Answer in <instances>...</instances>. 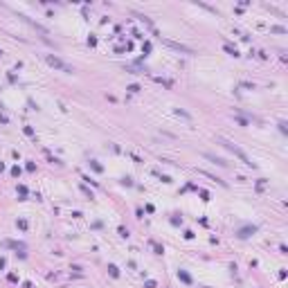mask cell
<instances>
[{
  "mask_svg": "<svg viewBox=\"0 0 288 288\" xmlns=\"http://www.w3.org/2000/svg\"><path fill=\"white\" fill-rule=\"evenodd\" d=\"M171 225H182V216H180V218L173 216V218H171Z\"/></svg>",
  "mask_w": 288,
  "mask_h": 288,
  "instance_id": "23",
  "label": "cell"
},
{
  "mask_svg": "<svg viewBox=\"0 0 288 288\" xmlns=\"http://www.w3.org/2000/svg\"><path fill=\"white\" fill-rule=\"evenodd\" d=\"M0 171H5V162H0Z\"/></svg>",
  "mask_w": 288,
  "mask_h": 288,
  "instance_id": "34",
  "label": "cell"
},
{
  "mask_svg": "<svg viewBox=\"0 0 288 288\" xmlns=\"http://www.w3.org/2000/svg\"><path fill=\"white\" fill-rule=\"evenodd\" d=\"M122 185H126V187H131V185H133V180H131V178H122Z\"/></svg>",
  "mask_w": 288,
  "mask_h": 288,
  "instance_id": "31",
  "label": "cell"
},
{
  "mask_svg": "<svg viewBox=\"0 0 288 288\" xmlns=\"http://www.w3.org/2000/svg\"><path fill=\"white\" fill-rule=\"evenodd\" d=\"M216 142H218V144H221V147H225V149H227V151H230V153H234V155H237V158H239V160L243 162V164L252 167V169H254V167H257L254 162H252V160H250V158H248V153H245L243 149H239L237 144H234V142L225 140V137H216Z\"/></svg>",
  "mask_w": 288,
  "mask_h": 288,
  "instance_id": "1",
  "label": "cell"
},
{
  "mask_svg": "<svg viewBox=\"0 0 288 288\" xmlns=\"http://www.w3.org/2000/svg\"><path fill=\"white\" fill-rule=\"evenodd\" d=\"M153 81H158V83H162V86H167V88H171L173 83L171 81H167V79H162V77H153Z\"/></svg>",
  "mask_w": 288,
  "mask_h": 288,
  "instance_id": "11",
  "label": "cell"
},
{
  "mask_svg": "<svg viewBox=\"0 0 288 288\" xmlns=\"http://www.w3.org/2000/svg\"><path fill=\"white\" fill-rule=\"evenodd\" d=\"M234 119H237V124H241V126H248V119H245V117H234Z\"/></svg>",
  "mask_w": 288,
  "mask_h": 288,
  "instance_id": "21",
  "label": "cell"
},
{
  "mask_svg": "<svg viewBox=\"0 0 288 288\" xmlns=\"http://www.w3.org/2000/svg\"><path fill=\"white\" fill-rule=\"evenodd\" d=\"M178 279L182 284H192V275L189 272H185V270H178Z\"/></svg>",
  "mask_w": 288,
  "mask_h": 288,
  "instance_id": "7",
  "label": "cell"
},
{
  "mask_svg": "<svg viewBox=\"0 0 288 288\" xmlns=\"http://www.w3.org/2000/svg\"><path fill=\"white\" fill-rule=\"evenodd\" d=\"M7 279H9V282H11V284H16V282H18V277L14 275V272H11V275H7Z\"/></svg>",
  "mask_w": 288,
  "mask_h": 288,
  "instance_id": "29",
  "label": "cell"
},
{
  "mask_svg": "<svg viewBox=\"0 0 288 288\" xmlns=\"http://www.w3.org/2000/svg\"><path fill=\"white\" fill-rule=\"evenodd\" d=\"M254 232H257V225H245V227L239 230V239H248L250 234H254Z\"/></svg>",
  "mask_w": 288,
  "mask_h": 288,
  "instance_id": "4",
  "label": "cell"
},
{
  "mask_svg": "<svg viewBox=\"0 0 288 288\" xmlns=\"http://www.w3.org/2000/svg\"><path fill=\"white\" fill-rule=\"evenodd\" d=\"M160 41H162V45H167V47H171V50H176V52H182V54H194L192 47H187V45H182V43H176V41L164 39V36H160Z\"/></svg>",
  "mask_w": 288,
  "mask_h": 288,
  "instance_id": "3",
  "label": "cell"
},
{
  "mask_svg": "<svg viewBox=\"0 0 288 288\" xmlns=\"http://www.w3.org/2000/svg\"><path fill=\"white\" fill-rule=\"evenodd\" d=\"M25 169H27L29 173H32V171H36V164H34V162H27V167H25Z\"/></svg>",
  "mask_w": 288,
  "mask_h": 288,
  "instance_id": "26",
  "label": "cell"
},
{
  "mask_svg": "<svg viewBox=\"0 0 288 288\" xmlns=\"http://www.w3.org/2000/svg\"><path fill=\"white\" fill-rule=\"evenodd\" d=\"M203 155H205L207 160H212L214 164H218V167H227V162H225L223 158H216V155H212V153H203Z\"/></svg>",
  "mask_w": 288,
  "mask_h": 288,
  "instance_id": "5",
  "label": "cell"
},
{
  "mask_svg": "<svg viewBox=\"0 0 288 288\" xmlns=\"http://www.w3.org/2000/svg\"><path fill=\"white\" fill-rule=\"evenodd\" d=\"M16 225H18V227H20L23 232L27 230V221H25V218H18V221H16Z\"/></svg>",
  "mask_w": 288,
  "mask_h": 288,
  "instance_id": "13",
  "label": "cell"
},
{
  "mask_svg": "<svg viewBox=\"0 0 288 288\" xmlns=\"http://www.w3.org/2000/svg\"><path fill=\"white\" fill-rule=\"evenodd\" d=\"M151 245H153V252H155V254H162V252H164V248H162L160 243H155V241H151Z\"/></svg>",
  "mask_w": 288,
  "mask_h": 288,
  "instance_id": "10",
  "label": "cell"
},
{
  "mask_svg": "<svg viewBox=\"0 0 288 288\" xmlns=\"http://www.w3.org/2000/svg\"><path fill=\"white\" fill-rule=\"evenodd\" d=\"M144 288H158V284H155L153 279H147V282H144Z\"/></svg>",
  "mask_w": 288,
  "mask_h": 288,
  "instance_id": "16",
  "label": "cell"
},
{
  "mask_svg": "<svg viewBox=\"0 0 288 288\" xmlns=\"http://www.w3.org/2000/svg\"><path fill=\"white\" fill-rule=\"evenodd\" d=\"M270 32H275V34H286V27H282V25H275V27H270Z\"/></svg>",
  "mask_w": 288,
  "mask_h": 288,
  "instance_id": "12",
  "label": "cell"
},
{
  "mask_svg": "<svg viewBox=\"0 0 288 288\" xmlns=\"http://www.w3.org/2000/svg\"><path fill=\"white\" fill-rule=\"evenodd\" d=\"M200 198H203V200L207 203V200H209V192H205V189H200Z\"/></svg>",
  "mask_w": 288,
  "mask_h": 288,
  "instance_id": "22",
  "label": "cell"
},
{
  "mask_svg": "<svg viewBox=\"0 0 288 288\" xmlns=\"http://www.w3.org/2000/svg\"><path fill=\"white\" fill-rule=\"evenodd\" d=\"M88 45H90V47H95V45H97V39H95V36H92V34H90V36H88Z\"/></svg>",
  "mask_w": 288,
  "mask_h": 288,
  "instance_id": "24",
  "label": "cell"
},
{
  "mask_svg": "<svg viewBox=\"0 0 288 288\" xmlns=\"http://www.w3.org/2000/svg\"><path fill=\"white\" fill-rule=\"evenodd\" d=\"M45 61H47L54 70H61V72H65V74H72V65H68L63 59L54 56V54H47V56H45Z\"/></svg>",
  "mask_w": 288,
  "mask_h": 288,
  "instance_id": "2",
  "label": "cell"
},
{
  "mask_svg": "<svg viewBox=\"0 0 288 288\" xmlns=\"http://www.w3.org/2000/svg\"><path fill=\"white\" fill-rule=\"evenodd\" d=\"M108 272H110V277H113V279H117V277H119V268H117L115 263H110V266H108Z\"/></svg>",
  "mask_w": 288,
  "mask_h": 288,
  "instance_id": "8",
  "label": "cell"
},
{
  "mask_svg": "<svg viewBox=\"0 0 288 288\" xmlns=\"http://www.w3.org/2000/svg\"><path fill=\"white\" fill-rule=\"evenodd\" d=\"M223 50L227 52L230 56H234V59H237V56H241V54H239V50L234 47V45H230V43H225V45H223Z\"/></svg>",
  "mask_w": 288,
  "mask_h": 288,
  "instance_id": "6",
  "label": "cell"
},
{
  "mask_svg": "<svg viewBox=\"0 0 288 288\" xmlns=\"http://www.w3.org/2000/svg\"><path fill=\"white\" fill-rule=\"evenodd\" d=\"M203 288H207V286H203Z\"/></svg>",
  "mask_w": 288,
  "mask_h": 288,
  "instance_id": "36",
  "label": "cell"
},
{
  "mask_svg": "<svg viewBox=\"0 0 288 288\" xmlns=\"http://www.w3.org/2000/svg\"><path fill=\"white\" fill-rule=\"evenodd\" d=\"M25 288H34V286H32V284H29V282H25Z\"/></svg>",
  "mask_w": 288,
  "mask_h": 288,
  "instance_id": "33",
  "label": "cell"
},
{
  "mask_svg": "<svg viewBox=\"0 0 288 288\" xmlns=\"http://www.w3.org/2000/svg\"><path fill=\"white\" fill-rule=\"evenodd\" d=\"M11 176H14V178H18V176H20V167H18V164L11 167Z\"/></svg>",
  "mask_w": 288,
  "mask_h": 288,
  "instance_id": "18",
  "label": "cell"
},
{
  "mask_svg": "<svg viewBox=\"0 0 288 288\" xmlns=\"http://www.w3.org/2000/svg\"><path fill=\"white\" fill-rule=\"evenodd\" d=\"M23 131H25V135H29V137H34V128H32V126H25Z\"/></svg>",
  "mask_w": 288,
  "mask_h": 288,
  "instance_id": "25",
  "label": "cell"
},
{
  "mask_svg": "<svg viewBox=\"0 0 288 288\" xmlns=\"http://www.w3.org/2000/svg\"><path fill=\"white\" fill-rule=\"evenodd\" d=\"M155 176H158V178L162 180V182H171V178H169V176H164V173H158V171H153Z\"/></svg>",
  "mask_w": 288,
  "mask_h": 288,
  "instance_id": "15",
  "label": "cell"
},
{
  "mask_svg": "<svg viewBox=\"0 0 288 288\" xmlns=\"http://www.w3.org/2000/svg\"><path fill=\"white\" fill-rule=\"evenodd\" d=\"M90 167H92V171H97V173H101V171H104V167L99 164L97 160H90Z\"/></svg>",
  "mask_w": 288,
  "mask_h": 288,
  "instance_id": "9",
  "label": "cell"
},
{
  "mask_svg": "<svg viewBox=\"0 0 288 288\" xmlns=\"http://www.w3.org/2000/svg\"><path fill=\"white\" fill-rule=\"evenodd\" d=\"M185 239H187V241H189V239H194V232H192V230H185Z\"/></svg>",
  "mask_w": 288,
  "mask_h": 288,
  "instance_id": "32",
  "label": "cell"
},
{
  "mask_svg": "<svg viewBox=\"0 0 288 288\" xmlns=\"http://www.w3.org/2000/svg\"><path fill=\"white\" fill-rule=\"evenodd\" d=\"M18 192H20V196H23L20 200H25V196H27V187H25V185H20V187H18Z\"/></svg>",
  "mask_w": 288,
  "mask_h": 288,
  "instance_id": "20",
  "label": "cell"
},
{
  "mask_svg": "<svg viewBox=\"0 0 288 288\" xmlns=\"http://www.w3.org/2000/svg\"><path fill=\"white\" fill-rule=\"evenodd\" d=\"M119 237H124V239H128V230H126V227H119Z\"/></svg>",
  "mask_w": 288,
  "mask_h": 288,
  "instance_id": "27",
  "label": "cell"
},
{
  "mask_svg": "<svg viewBox=\"0 0 288 288\" xmlns=\"http://www.w3.org/2000/svg\"><path fill=\"white\" fill-rule=\"evenodd\" d=\"M81 192H83V194H86V196H88V198H90V200L95 198V196H92V192H90L88 187H83V185H81Z\"/></svg>",
  "mask_w": 288,
  "mask_h": 288,
  "instance_id": "19",
  "label": "cell"
},
{
  "mask_svg": "<svg viewBox=\"0 0 288 288\" xmlns=\"http://www.w3.org/2000/svg\"><path fill=\"white\" fill-rule=\"evenodd\" d=\"M126 90H128V92H140L142 88H140V86H137V83H131V86H128Z\"/></svg>",
  "mask_w": 288,
  "mask_h": 288,
  "instance_id": "14",
  "label": "cell"
},
{
  "mask_svg": "<svg viewBox=\"0 0 288 288\" xmlns=\"http://www.w3.org/2000/svg\"><path fill=\"white\" fill-rule=\"evenodd\" d=\"M173 113H176V115H180V117H185V119H189V113H185V110H180V108H176Z\"/></svg>",
  "mask_w": 288,
  "mask_h": 288,
  "instance_id": "17",
  "label": "cell"
},
{
  "mask_svg": "<svg viewBox=\"0 0 288 288\" xmlns=\"http://www.w3.org/2000/svg\"><path fill=\"white\" fill-rule=\"evenodd\" d=\"M0 54H2V50H0Z\"/></svg>",
  "mask_w": 288,
  "mask_h": 288,
  "instance_id": "35",
  "label": "cell"
},
{
  "mask_svg": "<svg viewBox=\"0 0 288 288\" xmlns=\"http://www.w3.org/2000/svg\"><path fill=\"white\" fill-rule=\"evenodd\" d=\"M83 180H86V182H90V185H95V187H97V180H92L90 176H83Z\"/></svg>",
  "mask_w": 288,
  "mask_h": 288,
  "instance_id": "28",
  "label": "cell"
},
{
  "mask_svg": "<svg viewBox=\"0 0 288 288\" xmlns=\"http://www.w3.org/2000/svg\"><path fill=\"white\" fill-rule=\"evenodd\" d=\"M142 52H147V54H149V52H151V43H144V45H142Z\"/></svg>",
  "mask_w": 288,
  "mask_h": 288,
  "instance_id": "30",
  "label": "cell"
}]
</instances>
